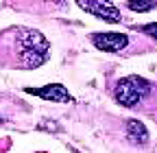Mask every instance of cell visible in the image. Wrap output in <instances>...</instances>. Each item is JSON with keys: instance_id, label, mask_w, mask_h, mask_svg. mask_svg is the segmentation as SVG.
<instances>
[{"instance_id": "cell-8", "label": "cell", "mask_w": 157, "mask_h": 153, "mask_svg": "<svg viewBox=\"0 0 157 153\" xmlns=\"http://www.w3.org/2000/svg\"><path fill=\"white\" fill-rule=\"evenodd\" d=\"M146 35H151V37H155L157 40V22H153V24H144V26H140Z\"/></svg>"}, {"instance_id": "cell-5", "label": "cell", "mask_w": 157, "mask_h": 153, "mask_svg": "<svg viewBox=\"0 0 157 153\" xmlns=\"http://www.w3.org/2000/svg\"><path fill=\"white\" fill-rule=\"evenodd\" d=\"M29 94H35V96H42L46 101H57V103H68L72 96H70V92L63 88V85H59V83H50L46 88H26Z\"/></svg>"}, {"instance_id": "cell-2", "label": "cell", "mask_w": 157, "mask_h": 153, "mask_svg": "<svg viewBox=\"0 0 157 153\" xmlns=\"http://www.w3.org/2000/svg\"><path fill=\"white\" fill-rule=\"evenodd\" d=\"M148 92H151V83L146 79H142V76H124L116 83L113 96L124 107H135L142 99L148 96Z\"/></svg>"}, {"instance_id": "cell-7", "label": "cell", "mask_w": 157, "mask_h": 153, "mask_svg": "<svg viewBox=\"0 0 157 153\" xmlns=\"http://www.w3.org/2000/svg\"><path fill=\"white\" fill-rule=\"evenodd\" d=\"M155 7H157L155 0H133V2H129V9L133 11H151Z\"/></svg>"}, {"instance_id": "cell-4", "label": "cell", "mask_w": 157, "mask_h": 153, "mask_svg": "<svg viewBox=\"0 0 157 153\" xmlns=\"http://www.w3.org/2000/svg\"><path fill=\"white\" fill-rule=\"evenodd\" d=\"M92 44L101 50H107V53H118V50H124L129 46V37L124 33H94Z\"/></svg>"}, {"instance_id": "cell-6", "label": "cell", "mask_w": 157, "mask_h": 153, "mask_svg": "<svg viewBox=\"0 0 157 153\" xmlns=\"http://www.w3.org/2000/svg\"><path fill=\"white\" fill-rule=\"evenodd\" d=\"M127 138L133 144H146V140H148L146 127L140 120H127Z\"/></svg>"}, {"instance_id": "cell-1", "label": "cell", "mask_w": 157, "mask_h": 153, "mask_svg": "<svg viewBox=\"0 0 157 153\" xmlns=\"http://www.w3.org/2000/svg\"><path fill=\"white\" fill-rule=\"evenodd\" d=\"M48 40L35 29L13 26L0 33V64L7 68H37L48 59Z\"/></svg>"}, {"instance_id": "cell-3", "label": "cell", "mask_w": 157, "mask_h": 153, "mask_svg": "<svg viewBox=\"0 0 157 153\" xmlns=\"http://www.w3.org/2000/svg\"><path fill=\"white\" fill-rule=\"evenodd\" d=\"M76 5L81 9H85L87 13L101 18V20L120 22V9H116V5H111V2H103V0H78Z\"/></svg>"}]
</instances>
